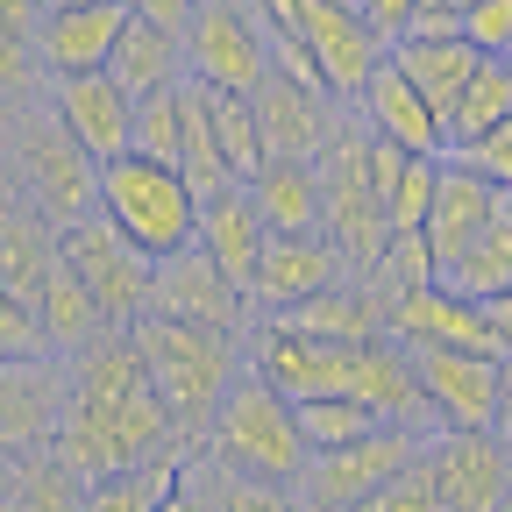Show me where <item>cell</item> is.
<instances>
[{
    "label": "cell",
    "instance_id": "cell-1",
    "mask_svg": "<svg viewBox=\"0 0 512 512\" xmlns=\"http://www.w3.org/2000/svg\"><path fill=\"white\" fill-rule=\"evenodd\" d=\"M171 448H178V427L150 384L136 335L114 328L93 349H79L72 356V406H64V434H57L50 456L64 470H79L86 484H100L121 470L171 463Z\"/></svg>",
    "mask_w": 512,
    "mask_h": 512
},
{
    "label": "cell",
    "instance_id": "cell-2",
    "mask_svg": "<svg viewBox=\"0 0 512 512\" xmlns=\"http://www.w3.org/2000/svg\"><path fill=\"white\" fill-rule=\"evenodd\" d=\"M256 370H264L292 406L299 399H356L377 420H399V427L434 420L427 392H420V370H413V349L399 335H377V342H306V335H285V328L264 320V328H256Z\"/></svg>",
    "mask_w": 512,
    "mask_h": 512
},
{
    "label": "cell",
    "instance_id": "cell-3",
    "mask_svg": "<svg viewBox=\"0 0 512 512\" xmlns=\"http://www.w3.org/2000/svg\"><path fill=\"white\" fill-rule=\"evenodd\" d=\"M136 349L150 363V384L178 427V441H207L221 399L235 392V335L228 328H200V320H164V313H143L136 328Z\"/></svg>",
    "mask_w": 512,
    "mask_h": 512
},
{
    "label": "cell",
    "instance_id": "cell-4",
    "mask_svg": "<svg viewBox=\"0 0 512 512\" xmlns=\"http://www.w3.org/2000/svg\"><path fill=\"white\" fill-rule=\"evenodd\" d=\"M207 456H214V470H235V477L299 484V470H306L313 448H306L299 406L278 392L264 370H242L235 392L214 413V427H207Z\"/></svg>",
    "mask_w": 512,
    "mask_h": 512
},
{
    "label": "cell",
    "instance_id": "cell-5",
    "mask_svg": "<svg viewBox=\"0 0 512 512\" xmlns=\"http://www.w3.org/2000/svg\"><path fill=\"white\" fill-rule=\"evenodd\" d=\"M200 207H207V200L185 185L178 164H157V157H143V150L100 164V214H107L128 242H136L150 264L200 242Z\"/></svg>",
    "mask_w": 512,
    "mask_h": 512
},
{
    "label": "cell",
    "instance_id": "cell-6",
    "mask_svg": "<svg viewBox=\"0 0 512 512\" xmlns=\"http://www.w3.org/2000/svg\"><path fill=\"white\" fill-rule=\"evenodd\" d=\"M320 200H328V242L349 256V264L377 271L384 242H392V214H384V185H377V164H370V128L363 114L328 128V150H320Z\"/></svg>",
    "mask_w": 512,
    "mask_h": 512
},
{
    "label": "cell",
    "instance_id": "cell-7",
    "mask_svg": "<svg viewBox=\"0 0 512 512\" xmlns=\"http://www.w3.org/2000/svg\"><path fill=\"white\" fill-rule=\"evenodd\" d=\"M15 171H22V200L43 207L57 228L100 214V157L57 114H22L15 121Z\"/></svg>",
    "mask_w": 512,
    "mask_h": 512
},
{
    "label": "cell",
    "instance_id": "cell-8",
    "mask_svg": "<svg viewBox=\"0 0 512 512\" xmlns=\"http://www.w3.org/2000/svg\"><path fill=\"white\" fill-rule=\"evenodd\" d=\"M420 448H427V434H420V427L384 420V427H377V434H363V441L313 448L292 491H299L313 512H349V505H363L377 484H392L399 470H413V463H420Z\"/></svg>",
    "mask_w": 512,
    "mask_h": 512
},
{
    "label": "cell",
    "instance_id": "cell-9",
    "mask_svg": "<svg viewBox=\"0 0 512 512\" xmlns=\"http://www.w3.org/2000/svg\"><path fill=\"white\" fill-rule=\"evenodd\" d=\"M64 406H72V356H0V456L8 463L50 456L64 434Z\"/></svg>",
    "mask_w": 512,
    "mask_h": 512
},
{
    "label": "cell",
    "instance_id": "cell-10",
    "mask_svg": "<svg viewBox=\"0 0 512 512\" xmlns=\"http://www.w3.org/2000/svg\"><path fill=\"white\" fill-rule=\"evenodd\" d=\"M64 271H72V278L100 299L107 328H136V320L150 313V278H157V264H150V256L128 242L107 214L64 228Z\"/></svg>",
    "mask_w": 512,
    "mask_h": 512
},
{
    "label": "cell",
    "instance_id": "cell-11",
    "mask_svg": "<svg viewBox=\"0 0 512 512\" xmlns=\"http://www.w3.org/2000/svg\"><path fill=\"white\" fill-rule=\"evenodd\" d=\"M185 72L214 93H256L271 79V22L249 8L200 0L185 22Z\"/></svg>",
    "mask_w": 512,
    "mask_h": 512
},
{
    "label": "cell",
    "instance_id": "cell-12",
    "mask_svg": "<svg viewBox=\"0 0 512 512\" xmlns=\"http://www.w3.org/2000/svg\"><path fill=\"white\" fill-rule=\"evenodd\" d=\"M427 477L441 512H505L512 498V441L498 427H441L427 434Z\"/></svg>",
    "mask_w": 512,
    "mask_h": 512
},
{
    "label": "cell",
    "instance_id": "cell-13",
    "mask_svg": "<svg viewBox=\"0 0 512 512\" xmlns=\"http://www.w3.org/2000/svg\"><path fill=\"white\" fill-rule=\"evenodd\" d=\"M392 335L406 349H463V356H491V363L512 356L505 335H498V320H491V306L470 299V292H456L448 278L392 299Z\"/></svg>",
    "mask_w": 512,
    "mask_h": 512
},
{
    "label": "cell",
    "instance_id": "cell-14",
    "mask_svg": "<svg viewBox=\"0 0 512 512\" xmlns=\"http://www.w3.org/2000/svg\"><path fill=\"white\" fill-rule=\"evenodd\" d=\"M242 285L214 264V256L192 242L178 256H157V278H150V313L164 320H200V328H242Z\"/></svg>",
    "mask_w": 512,
    "mask_h": 512
},
{
    "label": "cell",
    "instance_id": "cell-15",
    "mask_svg": "<svg viewBox=\"0 0 512 512\" xmlns=\"http://www.w3.org/2000/svg\"><path fill=\"white\" fill-rule=\"evenodd\" d=\"M505 214V185H491L484 171H470L463 157H441V185L427 207V242H434V271L448 278L477 249V235Z\"/></svg>",
    "mask_w": 512,
    "mask_h": 512
},
{
    "label": "cell",
    "instance_id": "cell-16",
    "mask_svg": "<svg viewBox=\"0 0 512 512\" xmlns=\"http://www.w3.org/2000/svg\"><path fill=\"white\" fill-rule=\"evenodd\" d=\"M50 114L72 128V136H79L100 164H114V157L136 150V93H128L114 72L57 79V86H50Z\"/></svg>",
    "mask_w": 512,
    "mask_h": 512
},
{
    "label": "cell",
    "instance_id": "cell-17",
    "mask_svg": "<svg viewBox=\"0 0 512 512\" xmlns=\"http://www.w3.org/2000/svg\"><path fill=\"white\" fill-rule=\"evenodd\" d=\"M128 0H57L43 8V29H36V50L57 79H79V72H107V57L128 29Z\"/></svg>",
    "mask_w": 512,
    "mask_h": 512
},
{
    "label": "cell",
    "instance_id": "cell-18",
    "mask_svg": "<svg viewBox=\"0 0 512 512\" xmlns=\"http://www.w3.org/2000/svg\"><path fill=\"white\" fill-rule=\"evenodd\" d=\"M356 114H363V128L377 143H392V150H406V157H448V128H441V114L427 107V93L399 72L392 57L370 72V86L356 93Z\"/></svg>",
    "mask_w": 512,
    "mask_h": 512
},
{
    "label": "cell",
    "instance_id": "cell-19",
    "mask_svg": "<svg viewBox=\"0 0 512 512\" xmlns=\"http://www.w3.org/2000/svg\"><path fill=\"white\" fill-rule=\"evenodd\" d=\"M427 413L441 427H491L498 420V363L491 356H463V349H413Z\"/></svg>",
    "mask_w": 512,
    "mask_h": 512
},
{
    "label": "cell",
    "instance_id": "cell-20",
    "mask_svg": "<svg viewBox=\"0 0 512 512\" xmlns=\"http://www.w3.org/2000/svg\"><path fill=\"white\" fill-rule=\"evenodd\" d=\"M271 328L285 335H306V342H377V335H392V299H384L377 285H328V292H313L299 306H278L264 313Z\"/></svg>",
    "mask_w": 512,
    "mask_h": 512
},
{
    "label": "cell",
    "instance_id": "cell-21",
    "mask_svg": "<svg viewBox=\"0 0 512 512\" xmlns=\"http://www.w3.org/2000/svg\"><path fill=\"white\" fill-rule=\"evenodd\" d=\"M342 271H349V256H342L328 235H271L249 299H264V306L278 313V306H299V299H313V292L342 285Z\"/></svg>",
    "mask_w": 512,
    "mask_h": 512
},
{
    "label": "cell",
    "instance_id": "cell-22",
    "mask_svg": "<svg viewBox=\"0 0 512 512\" xmlns=\"http://www.w3.org/2000/svg\"><path fill=\"white\" fill-rule=\"evenodd\" d=\"M57 264H64V228L43 207L15 200L8 221H0V292L22 299V306H36L43 285L57 278Z\"/></svg>",
    "mask_w": 512,
    "mask_h": 512
},
{
    "label": "cell",
    "instance_id": "cell-23",
    "mask_svg": "<svg viewBox=\"0 0 512 512\" xmlns=\"http://www.w3.org/2000/svg\"><path fill=\"white\" fill-rule=\"evenodd\" d=\"M107 72L136 93V107L157 100V93H171V86H185V29L157 22V15H128V29H121V43L107 57Z\"/></svg>",
    "mask_w": 512,
    "mask_h": 512
},
{
    "label": "cell",
    "instance_id": "cell-24",
    "mask_svg": "<svg viewBox=\"0 0 512 512\" xmlns=\"http://www.w3.org/2000/svg\"><path fill=\"white\" fill-rule=\"evenodd\" d=\"M249 100H256V121H264L271 157H306V164H320V150H328V128H335L328 93H306V86H292V79L271 72Z\"/></svg>",
    "mask_w": 512,
    "mask_h": 512
},
{
    "label": "cell",
    "instance_id": "cell-25",
    "mask_svg": "<svg viewBox=\"0 0 512 512\" xmlns=\"http://www.w3.org/2000/svg\"><path fill=\"white\" fill-rule=\"evenodd\" d=\"M249 207L271 235H328V200H320V164L306 157H271L249 178Z\"/></svg>",
    "mask_w": 512,
    "mask_h": 512
},
{
    "label": "cell",
    "instance_id": "cell-26",
    "mask_svg": "<svg viewBox=\"0 0 512 512\" xmlns=\"http://www.w3.org/2000/svg\"><path fill=\"white\" fill-rule=\"evenodd\" d=\"M399 64V72L427 93V107L441 114V128H448V107H456V93L470 86V72L484 64V50L470 43V36H392V50H384Z\"/></svg>",
    "mask_w": 512,
    "mask_h": 512
},
{
    "label": "cell",
    "instance_id": "cell-27",
    "mask_svg": "<svg viewBox=\"0 0 512 512\" xmlns=\"http://www.w3.org/2000/svg\"><path fill=\"white\" fill-rule=\"evenodd\" d=\"M264 242H271V228L256 221V207H249V185H228V192H214V200L200 207V249L214 256V264L249 292L256 285V264H264Z\"/></svg>",
    "mask_w": 512,
    "mask_h": 512
},
{
    "label": "cell",
    "instance_id": "cell-28",
    "mask_svg": "<svg viewBox=\"0 0 512 512\" xmlns=\"http://www.w3.org/2000/svg\"><path fill=\"white\" fill-rule=\"evenodd\" d=\"M36 313H43V335H50V349L57 356H79V349H93L100 335H114L107 328V313H100V299L57 264V278L43 285V299H36Z\"/></svg>",
    "mask_w": 512,
    "mask_h": 512
},
{
    "label": "cell",
    "instance_id": "cell-29",
    "mask_svg": "<svg viewBox=\"0 0 512 512\" xmlns=\"http://www.w3.org/2000/svg\"><path fill=\"white\" fill-rule=\"evenodd\" d=\"M498 121H512V57H484L470 72V86L456 93V107H448V150L491 136Z\"/></svg>",
    "mask_w": 512,
    "mask_h": 512
},
{
    "label": "cell",
    "instance_id": "cell-30",
    "mask_svg": "<svg viewBox=\"0 0 512 512\" xmlns=\"http://www.w3.org/2000/svg\"><path fill=\"white\" fill-rule=\"evenodd\" d=\"M0 512H86V477L64 470L57 456H29L0 491Z\"/></svg>",
    "mask_w": 512,
    "mask_h": 512
},
{
    "label": "cell",
    "instance_id": "cell-31",
    "mask_svg": "<svg viewBox=\"0 0 512 512\" xmlns=\"http://www.w3.org/2000/svg\"><path fill=\"white\" fill-rule=\"evenodd\" d=\"M214 143H221V164H228L235 185H249L256 171L271 164V143H264V121H256V100L249 93H214Z\"/></svg>",
    "mask_w": 512,
    "mask_h": 512
},
{
    "label": "cell",
    "instance_id": "cell-32",
    "mask_svg": "<svg viewBox=\"0 0 512 512\" xmlns=\"http://www.w3.org/2000/svg\"><path fill=\"white\" fill-rule=\"evenodd\" d=\"M448 285H456V292H470V299H498V292H512V207L477 235V249L463 256V264L456 271H448Z\"/></svg>",
    "mask_w": 512,
    "mask_h": 512
},
{
    "label": "cell",
    "instance_id": "cell-33",
    "mask_svg": "<svg viewBox=\"0 0 512 512\" xmlns=\"http://www.w3.org/2000/svg\"><path fill=\"white\" fill-rule=\"evenodd\" d=\"M434 185H441V157H406V164L392 171V185H384V214H392V235L427 228Z\"/></svg>",
    "mask_w": 512,
    "mask_h": 512
},
{
    "label": "cell",
    "instance_id": "cell-34",
    "mask_svg": "<svg viewBox=\"0 0 512 512\" xmlns=\"http://www.w3.org/2000/svg\"><path fill=\"white\" fill-rule=\"evenodd\" d=\"M299 427H306V448H342V441L377 434L384 420L356 399H299Z\"/></svg>",
    "mask_w": 512,
    "mask_h": 512
},
{
    "label": "cell",
    "instance_id": "cell-35",
    "mask_svg": "<svg viewBox=\"0 0 512 512\" xmlns=\"http://www.w3.org/2000/svg\"><path fill=\"white\" fill-rule=\"evenodd\" d=\"M171 477H178V463H150V470L100 477V484H86V512H157V498H164Z\"/></svg>",
    "mask_w": 512,
    "mask_h": 512
},
{
    "label": "cell",
    "instance_id": "cell-36",
    "mask_svg": "<svg viewBox=\"0 0 512 512\" xmlns=\"http://www.w3.org/2000/svg\"><path fill=\"white\" fill-rule=\"evenodd\" d=\"M214 512H313L292 484H264V477H235L214 470Z\"/></svg>",
    "mask_w": 512,
    "mask_h": 512
},
{
    "label": "cell",
    "instance_id": "cell-37",
    "mask_svg": "<svg viewBox=\"0 0 512 512\" xmlns=\"http://www.w3.org/2000/svg\"><path fill=\"white\" fill-rule=\"evenodd\" d=\"M427 456V448H420ZM349 512H441V498H434V477H427V463H413V470H399L392 484H377L363 505H349Z\"/></svg>",
    "mask_w": 512,
    "mask_h": 512
},
{
    "label": "cell",
    "instance_id": "cell-38",
    "mask_svg": "<svg viewBox=\"0 0 512 512\" xmlns=\"http://www.w3.org/2000/svg\"><path fill=\"white\" fill-rule=\"evenodd\" d=\"M136 150L157 164H178V86L136 107Z\"/></svg>",
    "mask_w": 512,
    "mask_h": 512
},
{
    "label": "cell",
    "instance_id": "cell-39",
    "mask_svg": "<svg viewBox=\"0 0 512 512\" xmlns=\"http://www.w3.org/2000/svg\"><path fill=\"white\" fill-rule=\"evenodd\" d=\"M43 349H50V335H43V313L0 292V356H43Z\"/></svg>",
    "mask_w": 512,
    "mask_h": 512
},
{
    "label": "cell",
    "instance_id": "cell-40",
    "mask_svg": "<svg viewBox=\"0 0 512 512\" xmlns=\"http://www.w3.org/2000/svg\"><path fill=\"white\" fill-rule=\"evenodd\" d=\"M448 157H463L470 171H484L491 185L512 192V121H498L491 136H477V143H463V150H448Z\"/></svg>",
    "mask_w": 512,
    "mask_h": 512
},
{
    "label": "cell",
    "instance_id": "cell-41",
    "mask_svg": "<svg viewBox=\"0 0 512 512\" xmlns=\"http://www.w3.org/2000/svg\"><path fill=\"white\" fill-rule=\"evenodd\" d=\"M463 36L484 50V57H505L512 50V0H477L463 15Z\"/></svg>",
    "mask_w": 512,
    "mask_h": 512
},
{
    "label": "cell",
    "instance_id": "cell-42",
    "mask_svg": "<svg viewBox=\"0 0 512 512\" xmlns=\"http://www.w3.org/2000/svg\"><path fill=\"white\" fill-rule=\"evenodd\" d=\"M477 8V0H420L406 36H463V15Z\"/></svg>",
    "mask_w": 512,
    "mask_h": 512
},
{
    "label": "cell",
    "instance_id": "cell-43",
    "mask_svg": "<svg viewBox=\"0 0 512 512\" xmlns=\"http://www.w3.org/2000/svg\"><path fill=\"white\" fill-rule=\"evenodd\" d=\"M29 86V36L0 15V93H22Z\"/></svg>",
    "mask_w": 512,
    "mask_h": 512
},
{
    "label": "cell",
    "instance_id": "cell-44",
    "mask_svg": "<svg viewBox=\"0 0 512 512\" xmlns=\"http://www.w3.org/2000/svg\"><path fill=\"white\" fill-rule=\"evenodd\" d=\"M157 512H214V498H207L200 484H192V477L178 470V477L164 484V498H157Z\"/></svg>",
    "mask_w": 512,
    "mask_h": 512
},
{
    "label": "cell",
    "instance_id": "cell-45",
    "mask_svg": "<svg viewBox=\"0 0 512 512\" xmlns=\"http://www.w3.org/2000/svg\"><path fill=\"white\" fill-rule=\"evenodd\" d=\"M356 8L384 29V36H406V22H413V8H420V0H356Z\"/></svg>",
    "mask_w": 512,
    "mask_h": 512
},
{
    "label": "cell",
    "instance_id": "cell-46",
    "mask_svg": "<svg viewBox=\"0 0 512 512\" xmlns=\"http://www.w3.org/2000/svg\"><path fill=\"white\" fill-rule=\"evenodd\" d=\"M128 8H136V15H157V22H192V8H200V0H128Z\"/></svg>",
    "mask_w": 512,
    "mask_h": 512
},
{
    "label": "cell",
    "instance_id": "cell-47",
    "mask_svg": "<svg viewBox=\"0 0 512 512\" xmlns=\"http://www.w3.org/2000/svg\"><path fill=\"white\" fill-rule=\"evenodd\" d=\"M0 15H8L22 36H36L43 29V0H0Z\"/></svg>",
    "mask_w": 512,
    "mask_h": 512
},
{
    "label": "cell",
    "instance_id": "cell-48",
    "mask_svg": "<svg viewBox=\"0 0 512 512\" xmlns=\"http://www.w3.org/2000/svg\"><path fill=\"white\" fill-rule=\"evenodd\" d=\"M491 427H498V434L512 441V356L498 363V420H491Z\"/></svg>",
    "mask_w": 512,
    "mask_h": 512
},
{
    "label": "cell",
    "instance_id": "cell-49",
    "mask_svg": "<svg viewBox=\"0 0 512 512\" xmlns=\"http://www.w3.org/2000/svg\"><path fill=\"white\" fill-rule=\"evenodd\" d=\"M491 320H498V335H505V349H512V292L491 299Z\"/></svg>",
    "mask_w": 512,
    "mask_h": 512
},
{
    "label": "cell",
    "instance_id": "cell-50",
    "mask_svg": "<svg viewBox=\"0 0 512 512\" xmlns=\"http://www.w3.org/2000/svg\"><path fill=\"white\" fill-rule=\"evenodd\" d=\"M22 200V192H15V178H8V164H0V221H8V207Z\"/></svg>",
    "mask_w": 512,
    "mask_h": 512
},
{
    "label": "cell",
    "instance_id": "cell-51",
    "mask_svg": "<svg viewBox=\"0 0 512 512\" xmlns=\"http://www.w3.org/2000/svg\"><path fill=\"white\" fill-rule=\"evenodd\" d=\"M221 8H249V15H264V0H221Z\"/></svg>",
    "mask_w": 512,
    "mask_h": 512
},
{
    "label": "cell",
    "instance_id": "cell-52",
    "mask_svg": "<svg viewBox=\"0 0 512 512\" xmlns=\"http://www.w3.org/2000/svg\"><path fill=\"white\" fill-rule=\"evenodd\" d=\"M8 477H15V463H8V456H0V491H8Z\"/></svg>",
    "mask_w": 512,
    "mask_h": 512
},
{
    "label": "cell",
    "instance_id": "cell-53",
    "mask_svg": "<svg viewBox=\"0 0 512 512\" xmlns=\"http://www.w3.org/2000/svg\"><path fill=\"white\" fill-rule=\"evenodd\" d=\"M43 8H57V0H43Z\"/></svg>",
    "mask_w": 512,
    "mask_h": 512
},
{
    "label": "cell",
    "instance_id": "cell-54",
    "mask_svg": "<svg viewBox=\"0 0 512 512\" xmlns=\"http://www.w3.org/2000/svg\"><path fill=\"white\" fill-rule=\"evenodd\" d=\"M505 207H512V192H505Z\"/></svg>",
    "mask_w": 512,
    "mask_h": 512
},
{
    "label": "cell",
    "instance_id": "cell-55",
    "mask_svg": "<svg viewBox=\"0 0 512 512\" xmlns=\"http://www.w3.org/2000/svg\"><path fill=\"white\" fill-rule=\"evenodd\" d=\"M505 512H512V498H505Z\"/></svg>",
    "mask_w": 512,
    "mask_h": 512
},
{
    "label": "cell",
    "instance_id": "cell-56",
    "mask_svg": "<svg viewBox=\"0 0 512 512\" xmlns=\"http://www.w3.org/2000/svg\"><path fill=\"white\" fill-rule=\"evenodd\" d=\"M505 57H512V50H505Z\"/></svg>",
    "mask_w": 512,
    "mask_h": 512
}]
</instances>
